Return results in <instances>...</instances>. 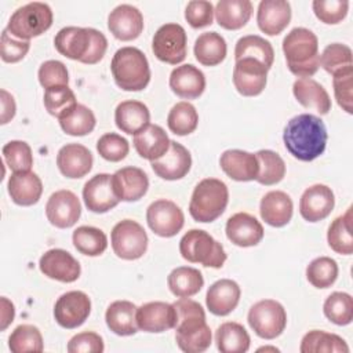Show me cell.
<instances>
[{
  "label": "cell",
  "instance_id": "6da1fadb",
  "mask_svg": "<svg viewBox=\"0 0 353 353\" xmlns=\"http://www.w3.org/2000/svg\"><path fill=\"white\" fill-rule=\"evenodd\" d=\"M327 128L324 121L310 113H302L288 120L283 141L290 154L301 161H313L321 156L327 146Z\"/></svg>",
  "mask_w": 353,
  "mask_h": 353
},
{
  "label": "cell",
  "instance_id": "7a4b0ae2",
  "mask_svg": "<svg viewBox=\"0 0 353 353\" xmlns=\"http://www.w3.org/2000/svg\"><path fill=\"white\" fill-rule=\"evenodd\" d=\"M176 310L175 341L178 347L185 353H201L211 346L212 335L205 323L203 306L189 298L175 301Z\"/></svg>",
  "mask_w": 353,
  "mask_h": 353
},
{
  "label": "cell",
  "instance_id": "3957f363",
  "mask_svg": "<svg viewBox=\"0 0 353 353\" xmlns=\"http://www.w3.org/2000/svg\"><path fill=\"white\" fill-rule=\"evenodd\" d=\"M54 46L61 55L69 59L94 65L103 58L108 40L102 32L94 28L66 26L55 34Z\"/></svg>",
  "mask_w": 353,
  "mask_h": 353
},
{
  "label": "cell",
  "instance_id": "277c9868",
  "mask_svg": "<svg viewBox=\"0 0 353 353\" xmlns=\"http://www.w3.org/2000/svg\"><path fill=\"white\" fill-rule=\"evenodd\" d=\"M283 52L290 72L299 79L312 77L320 68L319 39L306 28H294L287 33Z\"/></svg>",
  "mask_w": 353,
  "mask_h": 353
},
{
  "label": "cell",
  "instance_id": "5b68a950",
  "mask_svg": "<svg viewBox=\"0 0 353 353\" xmlns=\"http://www.w3.org/2000/svg\"><path fill=\"white\" fill-rule=\"evenodd\" d=\"M112 76L124 91H141L150 81V68L146 55L137 47L119 48L110 62Z\"/></svg>",
  "mask_w": 353,
  "mask_h": 353
},
{
  "label": "cell",
  "instance_id": "8992f818",
  "mask_svg": "<svg viewBox=\"0 0 353 353\" xmlns=\"http://www.w3.org/2000/svg\"><path fill=\"white\" fill-rule=\"evenodd\" d=\"M228 201L229 190L226 183L216 178H204L193 189L189 214L196 222H214L223 214Z\"/></svg>",
  "mask_w": 353,
  "mask_h": 353
},
{
  "label": "cell",
  "instance_id": "52a82bcc",
  "mask_svg": "<svg viewBox=\"0 0 353 353\" xmlns=\"http://www.w3.org/2000/svg\"><path fill=\"white\" fill-rule=\"evenodd\" d=\"M179 252L185 261L200 263L205 268L219 269L226 261L223 245L201 229H190L182 236Z\"/></svg>",
  "mask_w": 353,
  "mask_h": 353
},
{
  "label": "cell",
  "instance_id": "ba28073f",
  "mask_svg": "<svg viewBox=\"0 0 353 353\" xmlns=\"http://www.w3.org/2000/svg\"><path fill=\"white\" fill-rule=\"evenodd\" d=\"M52 10L47 3L32 1L17 8L8 19L7 32L23 41L43 34L52 25Z\"/></svg>",
  "mask_w": 353,
  "mask_h": 353
},
{
  "label": "cell",
  "instance_id": "9c48e42d",
  "mask_svg": "<svg viewBox=\"0 0 353 353\" xmlns=\"http://www.w3.org/2000/svg\"><path fill=\"white\" fill-rule=\"evenodd\" d=\"M247 321L259 338L274 339L285 330L287 313L280 302L262 299L250 307Z\"/></svg>",
  "mask_w": 353,
  "mask_h": 353
},
{
  "label": "cell",
  "instance_id": "30bf717a",
  "mask_svg": "<svg viewBox=\"0 0 353 353\" xmlns=\"http://www.w3.org/2000/svg\"><path fill=\"white\" fill-rule=\"evenodd\" d=\"M148 234L142 225L132 219L117 222L110 233L113 252L125 261H135L143 256L148 250Z\"/></svg>",
  "mask_w": 353,
  "mask_h": 353
},
{
  "label": "cell",
  "instance_id": "8fae6325",
  "mask_svg": "<svg viewBox=\"0 0 353 353\" xmlns=\"http://www.w3.org/2000/svg\"><path fill=\"white\" fill-rule=\"evenodd\" d=\"M188 37L185 29L179 23L161 25L152 40V51L161 62L176 65L186 58Z\"/></svg>",
  "mask_w": 353,
  "mask_h": 353
},
{
  "label": "cell",
  "instance_id": "7c38bea8",
  "mask_svg": "<svg viewBox=\"0 0 353 353\" xmlns=\"http://www.w3.org/2000/svg\"><path fill=\"white\" fill-rule=\"evenodd\" d=\"M146 222L150 230L160 237H172L185 223V216L179 205L171 200H154L146 210Z\"/></svg>",
  "mask_w": 353,
  "mask_h": 353
},
{
  "label": "cell",
  "instance_id": "4fadbf2b",
  "mask_svg": "<svg viewBox=\"0 0 353 353\" xmlns=\"http://www.w3.org/2000/svg\"><path fill=\"white\" fill-rule=\"evenodd\" d=\"M91 313V301L83 291L62 294L54 305L55 321L66 330L80 327Z\"/></svg>",
  "mask_w": 353,
  "mask_h": 353
},
{
  "label": "cell",
  "instance_id": "5bb4252c",
  "mask_svg": "<svg viewBox=\"0 0 353 353\" xmlns=\"http://www.w3.org/2000/svg\"><path fill=\"white\" fill-rule=\"evenodd\" d=\"M268 72L269 68L254 58L237 59L233 68L234 88L244 97H256L266 87Z\"/></svg>",
  "mask_w": 353,
  "mask_h": 353
},
{
  "label": "cell",
  "instance_id": "9a60e30c",
  "mask_svg": "<svg viewBox=\"0 0 353 353\" xmlns=\"http://www.w3.org/2000/svg\"><path fill=\"white\" fill-rule=\"evenodd\" d=\"M46 215L50 223L55 228H72L81 215L80 200L73 192L68 189L57 190L47 200Z\"/></svg>",
  "mask_w": 353,
  "mask_h": 353
},
{
  "label": "cell",
  "instance_id": "2e32d148",
  "mask_svg": "<svg viewBox=\"0 0 353 353\" xmlns=\"http://www.w3.org/2000/svg\"><path fill=\"white\" fill-rule=\"evenodd\" d=\"M83 200L85 207L95 214H105L114 208L120 200L114 193L112 175L102 172L90 178L83 188Z\"/></svg>",
  "mask_w": 353,
  "mask_h": 353
},
{
  "label": "cell",
  "instance_id": "e0dca14e",
  "mask_svg": "<svg viewBox=\"0 0 353 353\" xmlns=\"http://www.w3.org/2000/svg\"><path fill=\"white\" fill-rule=\"evenodd\" d=\"M39 268L44 276L61 283H73L81 273L79 261L62 248L46 251L39 261Z\"/></svg>",
  "mask_w": 353,
  "mask_h": 353
},
{
  "label": "cell",
  "instance_id": "ac0fdd59",
  "mask_svg": "<svg viewBox=\"0 0 353 353\" xmlns=\"http://www.w3.org/2000/svg\"><path fill=\"white\" fill-rule=\"evenodd\" d=\"M335 205V196L331 188L316 183L305 189L299 200V214L307 222H319L327 218Z\"/></svg>",
  "mask_w": 353,
  "mask_h": 353
},
{
  "label": "cell",
  "instance_id": "d6986e66",
  "mask_svg": "<svg viewBox=\"0 0 353 353\" xmlns=\"http://www.w3.org/2000/svg\"><path fill=\"white\" fill-rule=\"evenodd\" d=\"M138 328L145 332H164L175 328L176 310L172 303L154 301L137 307Z\"/></svg>",
  "mask_w": 353,
  "mask_h": 353
},
{
  "label": "cell",
  "instance_id": "ffe728a7",
  "mask_svg": "<svg viewBox=\"0 0 353 353\" xmlns=\"http://www.w3.org/2000/svg\"><path fill=\"white\" fill-rule=\"evenodd\" d=\"M152 170L157 176L165 181L182 179L192 167V156L189 150L176 141L170 142V148L159 160L150 161Z\"/></svg>",
  "mask_w": 353,
  "mask_h": 353
},
{
  "label": "cell",
  "instance_id": "44dd1931",
  "mask_svg": "<svg viewBox=\"0 0 353 353\" xmlns=\"http://www.w3.org/2000/svg\"><path fill=\"white\" fill-rule=\"evenodd\" d=\"M108 29L117 40H135L143 30V15L131 4H120L110 11Z\"/></svg>",
  "mask_w": 353,
  "mask_h": 353
},
{
  "label": "cell",
  "instance_id": "7402d4cb",
  "mask_svg": "<svg viewBox=\"0 0 353 353\" xmlns=\"http://www.w3.org/2000/svg\"><path fill=\"white\" fill-rule=\"evenodd\" d=\"M113 189L120 201H138L149 189V179L138 167H123L112 175Z\"/></svg>",
  "mask_w": 353,
  "mask_h": 353
},
{
  "label": "cell",
  "instance_id": "603a6c76",
  "mask_svg": "<svg viewBox=\"0 0 353 353\" xmlns=\"http://www.w3.org/2000/svg\"><path fill=\"white\" fill-rule=\"evenodd\" d=\"M226 237L237 247H252L263 239L262 223L248 212L232 215L225 226Z\"/></svg>",
  "mask_w": 353,
  "mask_h": 353
},
{
  "label": "cell",
  "instance_id": "cb8c5ba5",
  "mask_svg": "<svg viewBox=\"0 0 353 353\" xmlns=\"http://www.w3.org/2000/svg\"><path fill=\"white\" fill-rule=\"evenodd\" d=\"M92 154L81 143H66L58 150L57 165L61 174L70 179L87 175L92 168Z\"/></svg>",
  "mask_w": 353,
  "mask_h": 353
},
{
  "label": "cell",
  "instance_id": "d4e9b609",
  "mask_svg": "<svg viewBox=\"0 0 353 353\" xmlns=\"http://www.w3.org/2000/svg\"><path fill=\"white\" fill-rule=\"evenodd\" d=\"M219 165L230 179L237 182L255 181L259 170L256 156L240 149L225 150L221 154Z\"/></svg>",
  "mask_w": 353,
  "mask_h": 353
},
{
  "label": "cell",
  "instance_id": "484cf974",
  "mask_svg": "<svg viewBox=\"0 0 353 353\" xmlns=\"http://www.w3.org/2000/svg\"><path fill=\"white\" fill-rule=\"evenodd\" d=\"M241 290L234 280L221 279L210 285L205 295L207 309L215 316H228L239 305Z\"/></svg>",
  "mask_w": 353,
  "mask_h": 353
},
{
  "label": "cell",
  "instance_id": "4316f807",
  "mask_svg": "<svg viewBox=\"0 0 353 353\" xmlns=\"http://www.w3.org/2000/svg\"><path fill=\"white\" fill-rule=\"evenodd\" d=\"M291 21V6L285 0H262L256 11L258 28L268 36L280 34Z\"/></svg>",
  "mask_w": 353,
  "mask_h": 353
},
{
  "label": "cell",
  "instance_id": "83f0119b",
  "mask_svg": "<svg viewBox=\"0 0 353 353\" xmlns=\"http://www.w3.org/2000/svg\"><path fill=\"white\" fill-rule=\"evenodd\" d=\"M170 88L183 99H196L205 90V76L192 63L176 66L170 74Z\"/></svg>",
  "mask_w": 353,
  "mask_h": 353
},
{
  "label": "cell",
  "instance_id": "f1b7e54d",
  "mask_svg": "<svg viewBox=\"0 0 353 353\" xmlns=\"http://www.w3.org/2000/svg\"><path fill=\"white\" fill-rule=\"evenodd\" d=\"M7 188L11 200L23 207L36 204L43 193L41 179L33 171L12 172L8 178Z\"/></svg>",
  "mask_w": 353,
  "mask_h": 353
},
{
  "label": "cell",
  "instance_id": "f546056e",
  "mask_svg": "<svg viewBox=\"0 0 353 353\" xmlns=\"http://www.w3.org/2000/svg\"><path fill=\"white\" fill-rule=\"evenodd\" d=\"M294 204L291 197L283 190L268 192L259 204L261 218L273 228L285 226L292 218Z\"/></svg>",
  "mask_w": 353,
  "mask_h": 353
},
{
  "label": "cell",
  "instance_id": "4dcf8cb0",
  "mask_svg": "<svg viewBox=\"0 0 353 353\" xmlns=\"http://www.w3.org/2000/svg\"><path fill=\"white\" fill-rule=\"evenodd\" d=\"M114 121L117 128L123 132L137 135L150 124V112L141 101H123L116 106Z\"/></svg>",
  "mask_w": 353,
  "mask_h": 353
},
{
  "label": "cell",
  "instance_id": "1f68e13d",
  "mask_svg": "<svg viewBox=\"0 0 353 353\" xmlns=\"http://www.w3.org/2000/svg\"><path fill=\"white\" fill-rule=\"evenodd\" d=\"M295 99L306 109H312L319 114H327L331 110V98L325 88L316 80L296 79L292 84Z\"/></svg>",
  "mask_w": 353,
  "mask_h": 353
},
{
  "label": "cell",
  "instance_id": "d6a6232c",
  "mask_svg": "<svg viewBox=\"0 0 353 353\" xmlns=\"http://www.w3.org/2000/svg\"><path fill=\"white\" fill-rule=\"evenodd\" d=\"M171 139L163 127L157 124H149L145 130L134 135V148L137 153L149 161L159 160L170 148Z\"/></svg>",
  "mask_w": 353,
  "mask_h": 353
},
{
  "label": "cell",
  "instance_id": "836d02e7",
  "mask_svg": "<svg viewBox=\"0 0 353 353\" xmlns=\"http://www.w3.org/2000/svg\"><path fill=\"white\" fill-rule=\"evenodd\" d=\"M108 328L119 336H130L138 332L137 306L130 301L112 302L105 313Z\"/></svg>",
  "mask_w": 353,
  "mask_h": 353
},
{
  "label": "cell",
  "instance_id": "e575fe53",
  "mask_svg": "<svg viewBox=\"0 0 353 353\" xmlns=\"http://www.w3.org/2000/svg\"><path fill=\"white\" fill-rule=\"evenodd\" d=\"M216 22L228 30L241 29L252 14L250 0H219L214 8Z\"/></svg>",
  "mask_w": 353,
  "mask_h": 353
},
{
  "label": "cell",
  "instance_id": "d590c367",
  "mask_svg": "<svg viewBox=\"0 0 353 353\" xmlns=\"http://www.w3.org/2000/svg\"><path fill=\"white\" fill-rule=\"evenodd\" d=\"M194 57L204 66L219 65L228 52L225 39L216 32H204L194 41Z\"/></svg>",
  "mask_w": 353,
  "mask_h": 353
},
{
  "label": "cell",
  "instance_id": "8d00e7d4",
  "mask_svg": "<svg viewBox=\"0 0 353 353\" xmlns=\"http://www.w3.org/2000/svg\"><path fill=\"white\" fill-rule=\"evenodd\" d=\"M170 291L178 298H190L196 295L204 285L203 274L192 266H179L171 270L167 277Z\"/></svg>",
  "mask_w": 353,
  "mask_h": 353
},
{
  "label": "cell",
  "instance_id": "74e56055",
  "mask_svg": "<svg viewBox=\"0 0 353 353\" xmlns=\"http://www.w3.org/2000/svg\"><path fill=\"white\" fill-rule=\"evenodd\" d=\"M215 342L221 353H245L250 349L251 338L241 324L226 321L216 328Z\"/></svg>",
  "mask_w": 353,
  "mask_h": 353
},
{
  "label": "cell",
  "instance_id": "f35d334b",
  "mask_svg": "<svg viewBox=\"0 0 353 353\" xmlns=\"http://www.w3.org/2000/svg\"><path fill=\"white\" fill-rule=\"evenodd\" d=\"M254 58L262 62L266 68H272L274 61V50L270 41L258 34H247L237 40L234 47V59Z\"/></svg>",
  "mask_w": 353,
  "mask_h": 353
},
{
  "label": "cell",
  "instance_id": "ab89813d",
  "mask_svg": "<svg viewBox=\"0 0 353 353\" xmlns=\"http://www.w3.org/2000/svg\"><path fill=\"white\" fill-rule=\"evenodd\" d=\"M299 350L302 353H347L349 346L345 339L336 334L312 330L303 335Z\"/></svg>",
  "mask_w": 353,
  "mask_h": 353
},
{
  "label": "cell",
  "instance_id": "60d3db41",
  "mask_svg": "<svg viewBox=\"0 0 353 353\" xmlns=\"http://www.w3.org/2000/svg\"><path fill=\"white\" fill-rule=\"evenodd\" d=\"M327 241L331 250L341 255H350L353 252L352 207H349L343 215L332 221L327 232Z\"/></svg>",
  "mask_w": 353,
  "mask_h": 353
},
{
  "label": "cell",
  "instance_id": "b9f144b4",
  "mask_svg": "<svg viewBox=\"0 0 353 353\" xmlns=\"http://www.w3.org/2000/svg\"><path fill=\"white\" fill-rule=\"evenodd\" d=\"M72 241L74 248L87 256L102 255L108 248L105 232L94 226H79L72 234Z\"/></svg>",
  "mask_w": 353,
  "mask_h": 353
},
{
  "label": "cell",
  "instance_id": "7bdbcfd3",
  "mask_svg": "<svg viewBox=\"0 0 353 353\" xmlns=\"http://www.w3.org/2000/svg\"><path fill=\"white\" fill-rule=\"evenodd\" d=\"M259 164L256 182L265 186L279 183L285 175V163L281 156L273 150L262 149L255 153Z\"/></svg>",
  "mask_w": 353,
  "mask_h": 353
},
{
  "label": "cell",
  "instance_id": "ee69618b",
  "mask_svg": "<svg viewBox=\"0 0 353 353\" xmlns=\"http://www.w3.org/2000/svg\"><path fill=\"white\" fill-rule=\"evenodd\" d=\"M199 124V114L196 108L188 102L182 101L175 103L167 116V125L175 135L183 137L192 134Z\"/></svg>",
  "mask_w": 353,
  "mask_h": 353
},
{
  "label": "cell",
  "instance_id": "f6af8a7d",
  "mask_svg": "<svg viewBox=\"0 0 353 353\" xmlns=\"http://www.w3.org/2000/svg\"><path fill=\"white\" fill-rule=\"evenodd\" d=\"M324 316L336 325H347L353 320V298L347 292L335 291L323 305Z\"/></svg>",
  "mask_w": 353,
  "mask_h": 353
},
{
  "label": "cell",
  "instance_id": "bcb514c9",
  "mask_svg": "<svg viewBox=\"0 0 353 353\" xmlns=\"http://www.w3.org/2000/svg\"><path fill=\"white\" fill-rule=\"evenodd\" d=\"M95 124L97 120L92 110L81 103H77L69 114L59 119L62 131L72 137H83L90 134L95 128Z\"/></svg>",
  "mask_w": 353,
  "mask_h": 353
},
{
  "label": "cell",
  "instance_id": "7dc6e473",
  "mask_svg": "<svg viewBox=\"0 0 353 353\" xmlns=\"http://www.w3.org/2000/svg\"><path fill=\"white\" fill-rule=\"evenodd\" d=\"M43 101L47 112L58 120L69 114L77 105L76 95L68 85L47 88L44 91Z\"/></svg>",
  "mask_w": 353,
  "mask_h": 353
},
{
  "label": "cell",
  "instance_id": "c3c4849f",
  "mask_svg": "<svg viewBox=\"0 0 353 353\" xmlns=\"http://www.w3.org/2000/svg\"><path fill=\"white\" fill-rule=\"evenodd\" d=\"M8 347L12 353L43 352V335L37 327L32 324H21L11 332Z\"/></svg>",
  "mask_w": 353,
  "mask_h": 353
},
{
  "label": "cell",
  "instance_id": "681fc988",
  "mask_svg": "<svg viewBox=\"0 0 353 353\" xmlns=\"http://www.w3.org/2000/svg\"><path fill=\"white\" fill-rule=\"evenodd\" d=\"M338 263L330 256H319L306 268V279L316 288L331 287L338 277Z\"/></svg>",
  "mask_w": 353,
  "mask_h": 353
},
{
  "label": "cell",
  "instance_id": "f907efd6",
  "mask_svg": "<svg viewBox=\"0 0 353 353\" xmlns=\"http://www.w3.org/2000/svg\"><path fill=\"white\" fill-rule=\"evenodd\" d=\"M3 157L12 172L30 171L33 165V154L29 143L25 141H10L3 146Z\"/></svg>",
  "mask_w": 353,
  "mask_h": 353
},
{
  "label": "cell",
  "instance_id": "816d5d0a",
  "mask_svg": "<svg viewBox=\"0 0 353 353\" xmlns=\"http://www.w3.org/2000/svg\"><path fill=\"white\" fill-rule=\"evenodd\" d=\"M320 66L332 76L346 68L353 66L350 47L341 43L328 44L320 55Z\"/></svg>",
  "mask_w": 353,
  "mask_h": 353
},
{
  "label": "cell",
  "instance_id": "f5cc1de1",
  "mask_svg": "<svg viewBox=\"0 0 353 353\" xmlns=\"http://www.w3.org/2000/svg\"><path fill=\"white\" fill-rule=\"evenodd\" d=\"M97 150L102 159L117 163L125 159V156L128 154L130 143L124 137L116 132H106L98 139Z\"/></svg>",
  "mask_w": 353,
  "mask_h": 353
},
{
  "label": "cell",
  "instance_id": "db71d44e",
  "mask_svg": "<svg viewBox=\"0 0 353 353\" xmlns=\"http://www.w3.org/2000/svg\"><path fill=\"white\" fill-rule=\"evenodd\" d=\"M334 95L338 105L349 114L353 113V66L346 68L332 77Z\"/></svg>",
  "mask_w": 353,
  "mask_h": 353
},
{
  "label": "cell",
  "instance_id": "11a10c76",
  "mask_svg": "<svg viewBox=\"0 0 353 353\" xmlns=\"http://www.w3.org/2000/svg\"><path fill=\"white\" fill-rule=\"evenodd\" d=\"M312 8L317 19L327 25L339 23L347 15L349 1L346 0H314Z\"/></svg>",
  "mask_w": 353,
  "mask_h": 353
},
{
  "label": "cell",
  "instance_id": "9f6ffc18",
  "mask_svg": "<svg viewBox=\"0 0 353 353\" xmlns=\"http://www.w3.org/2000/svg\"><path fill=\"white\" fill-rule=\"evenodd\" d=\"M39 83L43 88H51L58 85H68L69 73L66 66L57 59H48L43 62L37 72Z\"/></svg>",
  "mask_w": 353,
  "mask_h": 353
},
{
  "label": "cell",
  "instance_id": "6f0895ef",
  "mask_svg": "<svg viewBox=\"0 0 353 353\" xmlns=\"http://www.w3.org/2000/svg\"><path fill=\"white\" fill-rule=\"evenodd\" d=\"M185 19L194 28H205L212 23L214 19V6L207 0H192L185 8Z\"/></svg>",
  "mask_w": 353,
  "mask_h": 353
},
{
  "label": "cell",
  "instance_id": "680465c9",
  "mask_svg": "<svg viewBox=\"0 0 353 353\" xmlns=\"http://www.w3.org/2000/svg\"><path fill=\"white\" fill-rule=\"evenodd\" d=\"M69 353H102L105 350L103 339L94 331H84L73 335L66 346Z\"/></svg>",
  "mask_w": 353,
  "mask_h": 353
},
{
  "label": "cell",
  "instance_id": "91938a15",
  "mask_svg": "<svg viewBox=\"0 0 353 353\" xmlns=\"http://www.w3.org/2000/svg\"><path fill=\"white\" fill-rule=\"evenodd\" d=\"M30 48V41H23L12 37L7 29L1 32L0 39V55L1 59L7 63H15L25 58Z\"/></svg>",
  "mask_w": 353,
  "mask_h": 353
},
{
  "label": "cell",
  "instance_id": "94428289",
  "mask_svg": "<svg viewBox=\"0 0 353 353\" xmlns=\"http://www.w3.org/2000/svg\"><path fill=\"white\" fill-rule=\"evenodd\" d=\"M1 94V124H7L14 116H15V101L11 94H8L6 90L0 91Z\"/></svg>",
  "mask_w": 353,
  "mask_h": 353
},
{
  "label": "cell",
  "instance_id": "6125c7cd",
  "mask_svg": "<svg viewBox=\"0 0 353 353\" xmlns=\"http://www.w3.org/2000/svg\"><path fill=\"white\" fill-rule=\"evenodd\" d=\"M15 316V309L11 301H8L6 296H1V325L0 330L4 331L12 321Z\"/></svg>",
  "mask_w": 353,
  "mask_h": 353
},
{
  "label": "cell",
  "instance_id": "be15d7a7",
  "mask_svg": "<svg viewBox=\"0 0 353 353\" xmlns=\"http://www.w3.org/2000/svg\"><path fill=\"white\" fill-rule=\"evenodd\" d=\"M262 350H273V352H279L277 347H269V346H265V347H259L258 352H262Z\"/></svg>",
  "mask_w": 353,
  "mask_h": 353
}]
</instances>
